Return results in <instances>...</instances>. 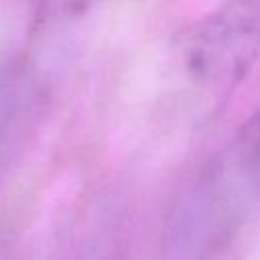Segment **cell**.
Returning <instances> with one entry per match:
<instances>
[{
    "label": "cell",
    "instance_id": "obj_1",
    "mask_svg": "<svg viewBox=\"0 0 260 260\" xmlns=\"http://www.w3.org/2000/svg\"><path fill=\"white\" fill-rule=\"evenodd\" d=\"M260 57V0H228L177 41L173 77L197 116L215 114Z\"/></svg>",
    "mask_w": 260,
    "mask_h": 260
},
{
    "label": "cell",
    "instance_id": "obj_2",
    "mask_svg": "<svg viewBox=\"0 0 260 260\" xmlns=\"http://www.w3.org/2000/svg\"><path fill=\"white\" fill-rule=\"evenodd\" d=\"M230 187L234 195L260 203V108L244 126L232 160Z\"/></svg>",
    "mask_w": 260,
    "mask_h": 260
},
{
    "label": "cell",
    "instance_id": "obj_3",
    "mask_svg": "<svg viewBox=\"0 0 260 260\" xmlns=\"http://www.w3.org/2000/svg\"><path fill=\"white\" fill-rule=\"evenodd\" d=\"M95 0H45L47 8L55 14H71V12H79L85 10L89 4H93Z\"/></svg>",
    "mask_w": 260,
    "mask_h": 260
}]
</instances>
